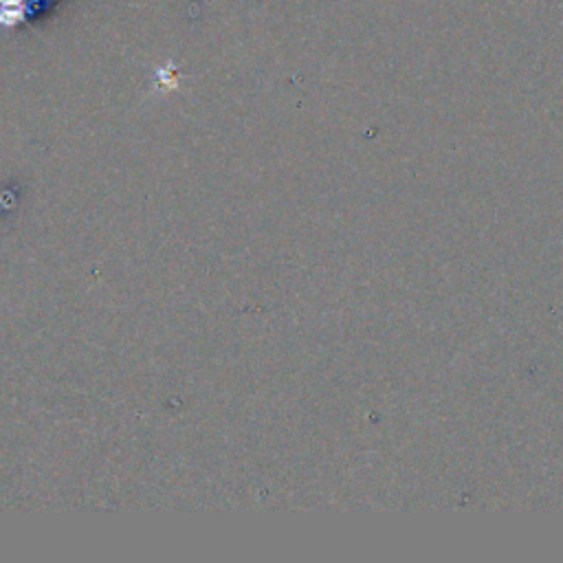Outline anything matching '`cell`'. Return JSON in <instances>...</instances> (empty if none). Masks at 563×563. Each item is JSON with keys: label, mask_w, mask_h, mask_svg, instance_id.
<instances>
[{"label": "cell", "mask_w": 563, "mask_h": 563, "mask_svg": "<svg viewBox=\"0 0 563 563\" xmlns=\"http://www.w3.org/2000/svg\"><path fill=\"white\" fill-rule=\"evenodd\" d=\"M60 5L62 0H0V33L49 16Z\"/></svg>", "instance_id": "1"}]
</instances>
